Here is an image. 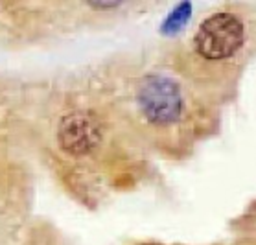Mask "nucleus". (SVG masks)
Listing matches in <instances>:
<instances>
[{"label": "nucleus", "mask_w": 256, "mask_h": 245, "mask_svg": "<svg viewBox=\"0 0 256 245\" xmlns=\"http://www.w3.org/2000/svg\"><path fill=\"white\" fill-rule=\"evenodd\" d=\"M244 37V24L234 13H216L201 22L194 44L201 58L222 61L238 52Z\"/></svg>", "instance_id": "1"}, {"label": "nucleus", "mask_w": 256, "mask_h": 245, "mask_svg": "<svg viewBox=\"0 0 256 245\" xmlns=\"http://www.w3.org/2000/svg\"><path fill=\"white\" fill-rule=\"evenodd\" d=\"M138 105L152 124L168 126L182 114V92L179 85L168 76L152 74L138 87Z\"/></svg>", "instance_id": "2"}, {"label": "nucleus", "mask_w": 256, "mask_h": 245, "mask_svg": "<svg viewBox=\"0 0 256 245\" xmlns=\"http://www.w3.org/2000/svg\"><path fill=\"white\" fill-rule=\"evenodd\" d=\"M100 138H102L100 124L88 112H72L61 120L59 142L64 152L72 155H85L98 146Z\"/></svg>", "instance_id": "3"}, {"label": "nucleus", "mask_w": 256, "mask_h": 245, "mask_svg": "<svg viewBox=\"0 0 256 245\" xmlns=\"http://www.w3.org/2000/svg\"><path fill=\"white\" fill-rule=\"evenodd\" d=\"M190 15H192V4L180 2L179 6L175 8L174 12L166 17V20L162 22V26H160L162 34H166V35L179 34L180 30L186 26L188 20H190Z\"/></svg>", "instance_id": "4"}]
</instances>
